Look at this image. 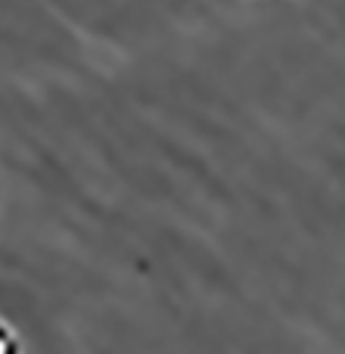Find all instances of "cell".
Instances as JSON below:
<instances>
[{
  "instance_id": "cell-1",
  "label": "cell",
  "mask_w": 345,
  "mask_h": 354,
  "mask_svg": "<svg viewBox=\"0 0 345 354\" xmlns=\"http://www.w3.org/2000/svg\"><path fill=\"white\" fill-rule=\"evenodd\" d=\"M6 348V342H3V339H0V351H3Z\"/></svg>"
}]
</instances>
